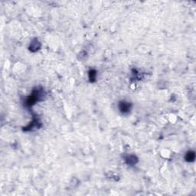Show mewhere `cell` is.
Masks as SVG:
<instances>
[{
    "instance_id": "obj_2",
    "label": "cell",
    "mask_w": 196,
    "mask_h": 196,
    "mask_svg": "<svg viewBox=\"0 0 196 196\" xmlns=\"http://www.w3.org/2000/svg\"><path fill=\"white\" fill-rule=\"evenodd\" d=\"M132 107V104L129 102L127 101H120L119 102L118 104V108L119 110L120 111L121 113L123 114H127L129 113V112L130 111Z\"/></svg>"
},
{
    "instance_id": "obj_3",
    "label": "cell",
    "mask_w": 196,
    "mask_h": 196,
    "mask_svg": "<svg viewBox=\"0 0 196 196\" xmlns=\"http://www.w3.org/2000/svg\"><path fill=\"white\" fill-rule=\"evenodd\" d=\"M125 161L127 165L129 166H133L138 162V159L136 158V155H129L125 158Z\"/></svg>"
},
{
    "instance_id": "obj_4",
    "label": "cell",
    "mask_w": 196,
    "mask_h": 196,
    "mask_svg": "<svg viewBox=\"0 0 196 196\" xmlns=\"http://www.w3.org/2000/svg\"><path fill=\"white\" fill-rule=\"evenodd\" d=\"M40 47H41V44H40V42H39L37 39H34V40L32 41V43L30 44L29 50H30L31 52H36V51L39 50Z\"/></svg>"
},
{
    "instance_id": "obj_6",
    "label": "cell",
    "mask_w": 196,
    "mask_h": 196,
    "mask_svg": "<svg viewBox=\"0 0 196 196\" xmlns=\"http://www.w3.org/2000/svg\"><path fill=\"white\" fill-rule=\"evenodd\" d=\"M97 78V71L95 70H91L89 71V79L91 82L94 81Z\"/></svg>"
},
{
    "instance_id": "obj_1",
    "label": "cell",
    "mask_w": 196,
    "mask_h": 196,
    "mask_svg": "<svg viewBox=\"0 0 196 196\" xmlns=\"http://www.w3.org/2000/svg\"><path fill=\"white\" fill-rule=\"evenodd\" d=\"M41 93L42 91H39V89H36L35 91H33L32 94L27 97V99L25 100V104L26 107H30L31 106H33L36 102L39 101V99L41 97Z\"/></svg>"
},
{
    "instance_id": "obj_5",
    "label": "cell",
    "mask_w": 196,
    "mask_h": 196,
    "mask_svg": "<svg viewBox=\"0 0 196 196\" xmlns=\"http://www.w3.org/2000/svg\"><path fill=\"white\" fill-rule=\"evenodd\" d=\"M195 159V153L194 151H188L185 155V160L187 162H193Z\"/></svg>"
}]
</instances>
